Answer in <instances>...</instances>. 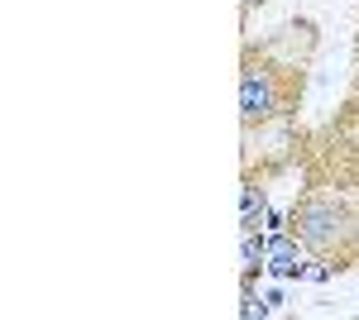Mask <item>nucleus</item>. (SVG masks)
Returning <instances> with one entry per match:
<instances>
[{
	"label": "nucleus",
	"instance_id": "1",
	"mask_svg": "<svg viewBox=\"0 0 359 320\" xmlns=\"http://www.w3.org/2000/svg\"><path fill=\"white\" fill-rule=\"evenodd\" d=\"M287 225L302 239V249L321 253V258H335V267H350V263H340V258L355 253L359 225H355V215H350L345 201H335L326 191H306L302 201L287 211Z\"/></svg>",
	"mask_w": 359,
	"mask_h": 320
},
{
	"label": "nucleus",
	"instance_id": "2",
	"mask_svg": "<svg viewBox=\"0 0 359 320\" xmlns=\"http://www.w3.org/2000/svg\"><path fill=\"white\" fill-rule=\"evenodd\" d=\"M287 96H283V72H278L269 57H245V72H240V120L245 130L254 125H269L273 115H283Z\"/></svg>",
	"mask_w": 359,
	"mask_h": 320
},
{
	"label": "nucleus",
	"instance_id": "3",
	"mask_svg": "<svg viewBox=\"0 0 359 320\" xmlns=\"http://www.w3.org/2000/svg\"><path fill=\"white\" fill-rule=\"evenodd\" d=\"M297 235H269V253H264V267L273 272V277H302L306 263H302V253H297Z\"/></svg>",
	"mask_w": 359,
	"mask_h": 320
},
{
	"label": "nucleus",
	"instance_id": "4",
	"mask_svg": "<svg viewBox=\"0 0 359 320\" xmlns=\"http://www.w3.org/2000/svg\"><path fill=\"white\" fill-rule=\"evenodd\" d=\"M264 215H269V191L259 187V182H245V191H240V235L259 230Z\"/></svg>",
	"mask_w": 359,
	"mask_h": 320
},
{
	"label": "nucleus",
	"instance_id": "5",
	"mask_svg": "<svg viewBox=\"0 0 359 320\" xmlns=\"http://www.w3.org/2000/svg\"><path fill=\"white\" fill-rule=\"evenodd\" d=\"M264 253H269V239H264L259 230H245V235H240V277H245V282H254V277H259Z\"/></svg>",
	"mask_w": 359,
	"mask_h": 320
},
{
	"label": "nucleus",
	"instance_id": "6",
	"mask_svg": "<svg viewBox=\"0 0 359 320\" xmlns=\"http://www.w3.org/2000/svg\"><path fill=\"white\" fill-rule=\"evenodd\" d=\"M269 311H273V301H269V296L259 301V296H254V282H245V296H240V316L254 320V316H269Z\"/></svg>",
	"mask_w": 359,
	"mask_h": 320
},
{
	"label": "nucleus",
	"instance_id": "7",
	"mask_svg": "<svg viewBox=\"0 0 359 320\" xmlns=\"http://www.w3.org/2000/svg\"><path fill=\"white\" fill-rule=\"evenodd\" d=\"M264 220H269V235H278V230H283V211H269Z\"/></svg>",
	"mask_w": 359,
	"mask_h": 320
},
{
	"label": "nucleus",
	"instance_id": "8",
	"mask_svg": "<svg viewBox=\"0 0 359 320\" xmlns=\"http://www.w3.org/2000/svg\"><path fill=\"white\" fill-rule=\"evenodd\" d=\"M254 5H269V0H245V15H249V10H254Z\"/></svg>",
	"mask_w": 359,
	"mask_h": 320
},
{
	"label": "nucleus",
	"instance_id": "9",
	"mask_svg": "<svg viewBox=\"0 0 359 320\" xmlns=\"http://www.w3.org/2000/svg\"><path fill=\"white\" fill-rule=\"evenodd\" d=\"M355 67H359V43H355Z\"/></svg>",
	"mask_w": 359,
	"mask_h": 320
},
{
	"label": "nucleus",
	"instance_id": "10",
	"mask_svg": "<svg viewBox=\"0 0 359 320\" xmlns=\"http://www.w3.org/2000/svg\"><path fill=\"white\" fill-rule=\"evenodd\" d=\"M355 115H359V101H355Z\"/></svg>",
	"mask_w": 359,
	"mask_h": 320
}]
</instances>
